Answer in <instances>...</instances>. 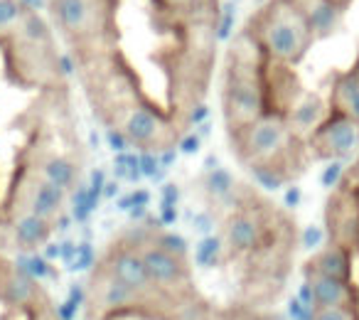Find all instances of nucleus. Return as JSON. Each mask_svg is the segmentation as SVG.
<instances>
[{
    "instance_id": "obj_1",
    "label": "nucleus",
    "mask_w": 359,
    "mask_h": 320,
    "mask_svg": "<svg viewBox=\"0 0 359 320\" xmlns=\"http://www.w3.org/2000/svg\"><path fill=\"white\" fill-rule=\"evenodd\" d=\"M231 138V150L241 166L266 187L278 190L305 171L308 143L295 138L280 114H266L244 126Z\"/></svg>"
},
{
    "instance_id": "obj_2",
    "label": "nucleus",
    "mask_w": 359,
    "mask_h": 320,
    "mask_svg": "<svg viewBox=\"0 0 359 320\" xmlns=\"http://www.w3.org/2000/svg\"><path fill=\"white\" fill-rule=\"evenodd\" d=\"M8 74L25 89L60 91L65 86L62 60L57 55V42L52 27L37 11L27 8L18 27L3 42Z\"/></svg>"
},
{
    "instance_id": "obj_3",
    "label": "nucleus",
    "mask_w": 359,
    "mask_h": 320,
    "mask_svg": "<svg viewBox=\"0 0 359 320\" xmlns=\"http://www.w3.org/2000/svg\"><path fill=\"white\" fill-rule=\"evenodd\" d=\"M264 69L266 57L249 37L241 35L229 50L222 86V111L229 135L269 114Z\"/></svg>"
},
{
    "instance_id": "obj_4",
    "label": "nucleus",
    "mask_w": 359,
    "mask_h": 320,
    "mask_svg": "<svg viewBox=\"0 0 359 320\" xmlns=\"http://www.w3.org/2000/svg\"><path fill=\"white\" fill-rule=\"evenodd\" d=\"M244 35L261 55L278 65L295 67L305 60L315 35L295 0H266L249 18Z\"/></svg>"
},
{
    "instance_id": "obj_5",
    "label": "nucleus",
    "mask_w": 359,
    "mask_h": 320,
    "mask_svg": "<svg viewBox=\"0 0 359 320\" xmlns=\"http://www.w3.org/2000/svg\"><path fill=\"white\" fill-rule=\"evenodd\" d=\"M47 6L74 60L116 50L118 0H47Z\"/></svg>"
},
{
    "instance_id": "obj_6",
    "label": "nucleus",
    "mask_w": 359,
    "mask_h": 320,
    "mask_svg": "<svg viewBox=\"0 0 359 320\" xmlns=\"http://www.w3.org/2000/svg\"><path fill=\"white\" fill-rule=\"evenodd\" d=\"M133 241L145 261L153 286L168 298L170 305L195 295L187 244L180 236L165 232H133Z\"/></svg>"
},
{
    "instance_id": "obj_7",
    "label": "nucleus",
    "mask_w": 359,
    "mask_h": 320,
    "mask_svg": "<svg viewBox=\"0 0 359 320\" xmlns=\"http://www.w3.org/2000/svg\"><path fill=\"white\" fill-rule=\"evenodd\" d=\"M99 264L104 266L111 276H116L121 284H126L130 291H135V293H138L153 310L170 308L168 298H165V295L153 286V281H150L148 269H145V261H143V256H140L138 246H135V241L130 234H121L118 239L106 249V254L101 256Z\"/></svg>"
},
{
    "instance_id": "obj_8",
    "label": "nucleus",
    "mask_w": 359,
    "mask_h": 320,
    "mask_svg": "<svg viewBox=\"0 0 359 320\" xmlns=\"http://www.w3.org/2000/svg\"><path fill=\"white\" fill-rule=\"evenodd\" d=\"M65 202L67 190L57 187L55 182L42 178L35 168L25 163L20 168V175L15 178V190L8 200V217L30 212V215L45 217L57 225V220L65 212Z\"/></svg>"
},
{
    "instance_id": "obj_9",
    "label": "nucleus",
    "mask_w": 359,
    "mask_h": 320,
    "mask_svg": "<svg viewBox=\"0 0 359 320\" xmlns=\"http://www.w3.org/2000/svg\"><path fill=\"white\" fill-rule=\"evenodd\" d=\"M325 234L327 244L359 254V192L339 185L325 202Z\"/></svg>"
},
{
    "instance_id": "obj_10",
    "label": "nucleus",
    "mask_w": 359,
    "mask_h": 320,
    "mask_svg": "<svg viewBox=\"0 0 359 320\" xmlns=\"http://www.w3.org/2000/svg\"><path fill=\"white\" fill-rule=\"evenodd\" d=\"M86 300L94 305L96 315H104V318L126 313H155L135 291H130L126 284H121L101 264H96L94 274H91Z\"/></svg>"
},
{
    "instance_id": "obj_11",
    "label": "nucleus",
    "mask_w": 359,
    "mask_h": 320,
    "mask_svg": "<svg viewBox=\"0 0 359 320\" xmlns=\"http://www.w3.org/2000/svg\"><path fill=\"white\" fill-rule=\"evenodd\" d=\"M359 148V126L342 114L330 111L327 119L308 138V153L320 160H344Z\"/></svg>"
},
{
    "instance_id": "obj_12",
    "label": "nucleus",
    "mask_w": 359,
    "mask_h": 320,
    "mask_svg": "<svg viewBox=\"0 0 359 320\" xmlns=\"http://www.w3.org/2000/svg\"><path fill=\"white\" fill-rule=\"evenodd\" d=\"M155 13L172 27L212 25L219 18L217 0H153Z\"/></svg>"
},
{
    "instance_id": "obj_13",
    "label": "nucleus",
    "mask_w": 359,
    "mask_h": 320,
    "mask_svg": "<svg viewBox=\"0 0 359 320\" xmlns=\"http://www.w3.org/2000/svg\"><path fill=\"white\" fill-rule=\"evenodd\" d=\"M0 300L11 308H40L45 305V295L37 281L20 271L18 266L0 264Z\"/></svg>"
},
{
    "instance_id": "obj_14",
    "label": "nucleus",
    "mask_w": 359,
    "mask_h": 320,
    "mask_svg": "<svg viewBox=\"0 0 359 320\" xmlns=\"http://www.w3.org/2000/svg\"><path fill=\"white\" fill-rule=\"evenodd\" d=\"M330 114V101L323 99L320 94H303L293 104V109L285 114L288 128L293 131L295 138L308 143L310 135L318 131V126L327 119Z\"/></svg>"
},
{
    "instance_id": "obj_15",
    "label": "nucleus",
    "mask_w": 359,
    "mask_h": 320,
    "mask_svg": "<svg viewBox=\"0 0 359 320\" xmlns=\"http://www.w3.org/2000/svg\"><path fill=\"white\" fill-rule=\"evenodd\" d=\"M42 178L55 182L57 187L69 192L79 182V163L69 153H57V150H35V158L27 163Z\"/></svg>"
},
{
    "instance_id": "obj_16",
    "label": "nucleus",
    "mask_w": 359,
    "mask_h": 320,
    "mask_svg": "<svg viewBox=\"0 0 359 320\" xmlns=\"http://www.w3.org/2000/svg\"><path fill=\"white\" fill-rule=\"evenodd\" d=\"M330 111L352 119L359 126V60L349 69L339 72L330 86Z\"/></svg>"
},
{
    "instance_id": "obj_17",
    "label": "nucleus",
    "mask_w": 359,
    "mask_h": 320,
    "mask_svg": "<svg viewBox=\"0 0 359 320\" xmlns=\"http://www.w3.org/2000/svg\"><path fill=\"white\" fill-rule=\"evenodd\" d=\"M354 254L337 244H327L318 249L305 261V276H330V279L352 281Z\"/></svg>"
},
{
    "instance_id": "obj_18",
    "label": "nucleus",
    "mask_w": 359,
    "mask_h": 320,
    "mask_svg": "<svg viewBox=\"0 0 359 320\" xmlns=\"http://www.w3.org/2000/svg\"><path fill=\"white\" fill-rule=\"evenodd\" d=\"M8 220H11L13 241H15L18 249H22L25 254H32V251H37L40 246H45L50 234L55 232V222L45 220V217L30 215V212L8 217Z\"/></svg>"
},
{
    "instance_id": "obj_19",
    "label": "nucleus",
    "mask_w": 359,
    "mask_h": 320,
    "mask_svg": "<svg viewBox=\"0 0 359 320\" xmlns=\"http://www.w3.org/2000/svg\"><path fill=\"white\" fill-rule=\"evenodd\" d=\"M313 288L315 308H339V305H354L357 308V288L352 281L330 279V276H305Z\"/></svg>"
},
{
    "instance_id": "obj_20",
    "label": "nucleus",
    "mask_w": 359,
    "mask_h": 320,
    "mask_svg": "<svg viewBox=\"0 0 359 320\" xmlns=\"http://www.w3.org/2000/svg\"><path fill=\"white\" fill-rule=\"evenodd\" d=\"M298 8L303 11L315 40H325L339 27L344 15V8L332 3V0H295Z\"/></svg>"
},
{
    "instance_id": "obj_21",
    "label": "nucleus",
    "mask_w": 359,
    "mask_h": 320,
    "mask_svg": "<svg viewBox=\"0 0 359 320\" xmlns=\"http://www.w3.org/2000/svg\"><path fill=\"white\" fill-rule=\"evenodd\" d=\"M25 11L27 8L22 0H0V45L11 37V32L18 27Z\"/></svg>"
},
{
    "instance_id": "obj_22",
    "label": "nucleus",
    "mask_w": 359,
    "mask_h": 320,
    "mask_svg": "<svg viewBox=\"0 0 359 320\" xmlns=\"http://www.w3.org/2000/svg\"><path fill=\"white\" fill-rule=\"evenodd\" d=\"M222 254H224V241H222V236H207V239H202L200 246H197L195 261L200 266H215V264H219Z\"/></svg>"
},
{
    "instance_id": "obj_23",
    "label": "nucleus",
    "mask_w": 359,
    "mask_h": 320,
    "mask_svg": "<svg viewBox=\"0 0 359 320\" xmlns=\"http://www.w3.org/2000/svg\"><path fill=\"white\" fill-rule=\"evenodd\" d=\"M15 266H18L20 271H25L27 276H32L35 281L47 279V276L52 274L50 259H47V256H40V254H27V256H22V259L18 261Z\"/></svg>"
},
{
    "instance_id": "obj_24",
    "label": "nucleus",
    "mask_w": 359,
    "mask_h": 320,
    "mask_svg": "<svg viewBox=\"0 0 359 320\" xmlns=\"http://www.w3.org/2000/svg\"><path fill=\"white\" fill-rule=\"evenodd\" d=\"M313 320H359L354 305H339V308H315Z\"/></svg>"
},
{
    "instance_id": "obj_25",
    "label": "nucleus",
    "mask_w": 359,
    "mask_h": 320,
    "mask_svg": "<svg viewBox=\"0 0 359 320\" xmlns=\"http://www.w3.org/2000/svg\"><path fill=\"white\" fill-rule=\"evenodd\" d=\"M344 166H342V160H332L327 166V171H325V178H323V185H327V187H339L342 185V180H344Z\"/></svg>"
},
{
    "instance_id": "obj_26",
    "label": "nucleus",
    "mask_w": 359,
    "mask_h": 320,
    "mask_svg": "<svg viewBox=\"0 0 359 320\" xmlns=\"http://www.w3.org/2000/svg\"><path fill=\"white\" fill-rule=\"evenodd\" d=\"M288 315H290V320H313L315 308L313 305H305L303 300L295 295V298L288 303Z\"/></svg>"
},
{
    "instance_id": "obj_27",
    "label": "nucleus",
    "mask_w": 359,
    "mask_h": 320,
    "mask_svg": "<svg viewBox=\"0 0 359 320\" xmlns=\"http://www.w3.org/2000/svg\"><path fill=\"white\" fill-rule=\"evenodd\" d=\"M342 185H347V187H352L354 192H359V155L354 158L352 166L347 168V173H344Z\"/></svg>"
},
{
    "instance_id": "obj_28",
    "label": "nucleus",
    "mask_w": 359,
    "mask_h": 320,
    "mask_svg": "<svg viewBox=\"0 0 359 320\" xmlns=\"http://www.w3.org/2000/svg\"><path fill=\"white\" fill-rule=\"evenodd\" d=\"M305 234H320V229H308V232H305ZM318 241H320V236H308V239H305V244H318Z\"/></svg>"
},
{
    "instance_id": "obj_29",
    "label": "nucleus",
    "mask_w": 359,
    "mask_h": 320,
    "mask_svg": "<svg viewBox=\"0 0 359 320\" xmlns=\"http://www.w3.org/2000/svg\"><path fill=\"white\" fill-rule=\"evenodd\" d=\"M332 3H337V6H342V8H347L352 0H332Z\"/></svg>"
},
{
    "instance_id": "obj_30",
    "label": "nucleus",
    "mask_w": 359,
    "mask_h": 320,
    "mask_svg": "<svg viewBox=\"0 0 359 320\" xmlns=\"http://www.w3.org/2000/svg\"><path fill=\"white\" fill-rule=\"evenodd\" d=\"M0 264H3V261H0Z\"/></svg>"
}]
</instances>
